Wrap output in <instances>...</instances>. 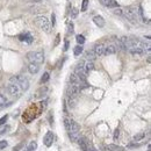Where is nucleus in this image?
Wrapping results in <instances>:
<instances>
[{
	"label": "nucleus",
	"instance_id": "f257e3e1",
	"mask_svg": "<svg viewBox=\"0 0 151 151\" xmlns=\"http://www.w3.org/2000/svg\"><path fill=\"white\" fill-rule=\"evenodd\" d=\"M9 81L13 82V84H15V85H17L21 88V91H27L29 88V81H28V79L24 76H21V75L13 76Z\"/></svg>",
	"mask_w": 151,
	"mask_h": 151
},
{
	"label": "nucleus",
	"instance_id": "f03ea898",
	"mask_svg": "<svg viewBox=\"0 0 151 151\" xmlns=\"http://www.w3.org/2000/svg\"><path fill=\"white\" fill-rule=\"evenodd\" d=\"M79 131H80V126H79L76 121L71 120V121H70V127H69V130H68V133H69V137H70L71 142H76V141H78V138L80 137Z\"/></svg>",
	"mask_w": 151,
	"mask_h": 151
},
{
	"label": "nucleus",
	"instance_id": "7ed1b4c3",
	"mask_svg": "<svg viewBox=\"0 0 151 151\" xmlns=\"http://www.w3.org/2000/svg\"><path fill=\"white\" fill-rule=\"evenodd\" d=\"M123 15L133 23H137L138 22V12H137V8L136 7H127L126 10H123Z\"/></svg>",
	"mask_w": 151,
	"mask_h": 151
},
{
	"label": "nucleus",
	"instance_id": "20e7f679",
	"mask_svg": "<svg viewBox=\"0 0 151 151\" xmlns=\"http://www.w3.org/2000/svg\"><path fill=\"white\" fill-rule=\"evenodd\" d=\"M27 59L30 63L41 64L44 62V52L43 51H30L27 54Z\"/></svg>",
	"mask_w": 151,
	"mask_h": 151
},
{
	"label": "nucleus",
	"instance_id": "39448f33",
	"mask_svg": "<svg viewBox=\"0 0 151 151\" xmlns=\"http://www.w3.org/2000/svg\"><path fill=\"white\" fill-rule=\"evenodd\" d=\"M35 23L45 33H50V29H51V24L49 22V20L45 17V16H37L35 17Z\"/></svg>",
	"mask_w": 151,
	"mask_h": 151
},
{
	"label": "nucleus",
	"instance_id": "423d86ee",
	"mask_svg": "<svg viewBox=\"0 0 151 151\" xmlns=\"http://www.w3.org/2000/svg\"><path fill=\"white\" fill-rule=\"evenodd\" d=\"M78 144H79V148L82 151H98L91 142H88V140L86 137H79L78 138Z\"/></svg>",
	"mask_w": 151,
	"mask_h": 151
},
{
	"label": "nucleus",
	"instance_id": "0eeeda50",
	"mask_svg": "<svg viewBox=\"0 0 151 151\" xmlns=\"http://www.w3.org/2000/svg\"><path fill=\"white\" fill-rule=\"evenodd\" d=\"M7 91H8V93H9L10 95H13V96H19V95L21 94V88H20L17 85L13 84V82H9V84L7 85Z\"/></svg>",
	"mask_w": 151,
	"mask_h": 151
},
{
	"label": "nucleus",
	"instance_id": "6e6552de",
	"mask_svg": "<svg viewBox=\"0 0 151 151\" xmlns=\"http://www.w3.org/2000/svg\"><path fill=\"white\" fill-rule=\"evenodd\" d=\"M80 92V86L75 85V84H70L69 88H68V98H76Z\"/></svg>",
	"mask_w": 151,
	"mask_h": 151
},
{
	"label": "nucleus",
	"instance_id": "1a4fd4ad",
	"mask_svg": "<svg viewBox=\"0 0 151 151\" xmlns=\"http://www.w3.org/2000/svg\"><path fill=\"white\" fill-rule=\"evenodd\" d=\"M54 140H55V135H54V133L52 131H48L47 134H45V136L43 137V143H44V145L45 147H51L52 145V143H54Z\"/></svg>",
	"mask_w": 151,
	"mask_h": 151
},
{
	"label": "nucleus",
	"instance_id": "9d476101",
	"mask_svg": "<svg viewBox=\"0 0 151 151\" xmlns=\"http://www.w3.org/2000/svg\"><path fill=\"white\" fill-rule=\"evenodd\" d=\"M19 40H20L21 42H26V43L30 44V43L33 42V36L30 35V33H23V34H20Z\"/></svg>",
	"mask_w": 151,
	"mask_h": 151
},
{
	"label": "nucleus",
	"instance_id": "9b49d317",
	"mask_svg": "<svg viewBox=\"0 0 151 151\" xmlns=\"http://www.w3.org/2000/svg\"><path fill=\"white\" fill-rule=\"evenodd\" d=\"M116 47L114 44H108L107 47H105V50H103V55L106 56H109V55H114L116 52Z\"/></svg>",
	"mask_w": 151,
	"mask_h": 151
},
{
	"label": "nucleus",
	"instance_id": "f8f14e48",
	"mask_svg": "<svg viewBox=\"0 0 151 151\" xmlns=\"http://www.w3.org/2000/svg\"><path fill=\"white\" fill-rule=\"evenodd\" d=\"M105 47H106V45H105L103 43H99V44H96V45L94 47L93 51H94V54L96 55V57H98V56H102V55H103Z\"/></svg>",
	"mask_w": 151,
	"mask_h": 151
},
{
	"label": "nucleus",
	"instance_id": "ddd939ff",
	"mask_svg": "<svg viewBox=\"0 0 151 151\" xmlns=\"http://www.w3.org/2000/svg\"><path fill=\"white\" fill-rule=\"evenodd\" d=\"M28 71H29V73H31V75H36V73L40 71V64H37V63H29V65H28Z\"/></svg>",
	"mask_w": 151,
	"mask_h": 151
},
{
	"label": "nucleus",
	"instance_id": "4468645a",
	"mask_svg": "<svg viewBox=\"0 0 151 151\" xmlns=\"http://www.w3.org/2000/svg\"><path fill=\"white\" fill-rule=\"evenodd\" d=\"M94 70V64H93V62H91V61H88V62H85V65H84V72H85V75H88L91 71H93Z\"/></svg>",
	"mask_w": 151,
	"mask_h": 151
},
{
	"label": "nucleus",
	"instance_id": "2eb2a0df",
	"mask_svg": "<svg viewBox=\"0 0 151 151\" xmlns=\"http://www.w3.org/2000/svg\"><path fill=\"white\" fill-rule=\"evenodd\" d=\"M93 22L98 26V27H103L105 26V19L102 17V16H100V15H95L94 17H93Z\"/></svg>",
	"mask_w": 151,
	"mask_h": 151
},
{
	"label": "nucleus",
	"instance_id": "dca6fc26",
	"mask_svg": "<svg viewBox=\"0 0 151 151\" xmlns=\"http://www.w3.org/2000/svg\"><path fill=\"white\" fill-rule=\"evenodd\" d=\"M106 150L107 151H127V149L123 148V147L116 145V144H108Z\"/></svg>",
	"mask_w": 151,
	"mask_h": 151
},
{
	"label": "nucleus",
	"instance_id": "f3484780",
	"mask_svg": "<svg viewBox=\"0 0 151 151\" xmlns=\"http://www.w3.org/2000/svg\"><path fill=\"white\" fill-rule=\"evenodd\" d=\"M95 58H96V55L94 54V51H93V50H88V51H86V59H88V61L93 62Z\"/></svg>",
	"mask_w": 151,
	"mask_h": 151
},
{
	"label": "nucleus",
	"instance_id": "a211bd4d",
	"mask_svg": "<svg viewBox=\"0 0 151 151\" xmlns=\"http://www.w3.org/2000/svg\"><path fill=\"white\" fill-rule=\"evenodd\" d=\"M37 149V143L35 142V141H31L29 144H28V147L24 149V151H35Z\"/></svg>",
	"mask_w": 151,
	"mask_h": 151
},
{
	"label": "nucleus",
	"instance_id": "6ab92c4d",
	"mask_svg": "<svg viewBox=\"0 0 151 151\" xmlns=\"http://www.w3.org/2000/svg\"><path fill=\"white\" fill-rule=\"evenodd\" d=\"M144 137H145V133H138V134H136V135L134 136V141H135V142H140V141H142Z\"/></svg>",
	"mask_w": 151,
	"mask_h": 151
},
{
	"label": "nucleus",
	"instance_id": "aec40b11",
	"mask_svg": "<svg viewBox=\"0 0 151 151\" xmlns=\"http://www.w3.org/2000/svg\"><path fill=\"white\" fill-rule=\"evenodd\" d=\"M49 78H50L49 72H44V73H43V76L41 77V80H40V82H41V84H44V82H47V81L49 80Z\"/></svg>",
	"mask_w": 151,
	"mask_h": 151
},
{
	"label": "nucleus",
	"instance_id": "412c9836",
	"mask_svg": "<svg viewBox=\"0 0 151 151\" xmlns=\"http://www.w3.org/2000/svg\"><path fill=\"white\" fill-rule=\"evenodd\" d=\"M76 41H77V43H78L79 45H82V44L85 43V37H84L82 35H77V36H76Z\"/></svg>",
	"mask_w": 151,
	"mask_h": 151
},
{
	"label": "nucleus",
	"instance_id": "4be33fe9",
	"mask_svg": "<svg viewBox=\"0 0 151 151\" xmlns=\"http://www.w3.org/2000/svg\"><path fill=\"white\" fill-rule=\"evenodd\" d=\"M82 52V45H77L75 47V49H73V54H75V56H79L80 54Z\"/></svg>",
	"mask_w": 151,
	"mask_h": 151
},
{
	"label": "nucleus",
	"instance_id": "5701e85b",
	"mask_svg": "<svg viewBox=\"0 0 151 151\" xmlns=\"http://www.w3.org/2000/svg\"><path fill=\"white\" fill-rule=\"evenodd\" d=\"M68 103H69V107L70 108H73L77 103V99L76 98H69L68 99Z\"/></svg>",
	"mask_w": 151,
	"mask_h": 151
},
{
	"label": "nucleus",
	"instance_id": "b1692460",
	"mask_svg": "<svg viewBox=\"0 0 151 151\" xmlns=\"http://www.w3.org/2000/svg\"><path fill=\"white\" fill-rule=\"evenodd\" d=\"M47 91H48V88L47 87H44V88H41V89H38V92H37V94H36V96H38V98H41V96H43L45 93H47Z\"/></svg>",
	"mask_w": 151,
	"mask_h": 151
},
{
	"label": "nucleus",
	"instance_id": "393cba45",
	"mask_svg": "<svg viewBox=\"0 0 151 151\" xmlns=\"http://www.w3.org/2000/svg\"><path fill=\"white\" fill-rule=\"evenodd\" d=\"M113 13H114L115 15H119V16H122V15H123V9H122V8H115Z\"/></svg>",
	"mask_w": 151,
	"mask_h": 151
},
{
	"label": "nucleus",
	"instance_id": "a878e982",
	"mask_svg": "<svg viewBox=\"0 0 151 151\" xmlns=\"http://www.w3.org/2000/svg\"><path fill=\"white\" fill-rule=\"evenodd\" d=\"M87 6H88V0H82V5H81V12H85L87 9Z\"/></svg>",
	"mask_w": 151,
	"mask_h": 151
},
{
	"label": "nucleus",
	"instance_id": "bb28decb",
	"mask_svg": "<svg viewBox=\"0 0 151 151\" xmlns=\"http://www.w3.org/2000/svg\"><path fill=\"white\" fill-rule=\"evenodd\" d=\"M9 129V126H0V135H2V134H5L7 130Z\"/></svg>",
	"mask_w": 151,
	"mask_h": 151
},
{
	"label": "nucleus",
	"instance_id": "cd10ccee",
	"mask_svg": "<svg viewBox=\"0 0 151 151\" xmlns=\"http://www.w3.org/2000/svg\"><path fill=\"white\" fill-rule=\"evenodd\" d=\"M6 102H7V98L0 93V106H3V105H6Z\"/></svg>",
	"mask_w": 151,
	"mask_h": 151
},
{
	"label": "nucleus",
	"instance_id": "c85d7f7f",
	"mask_svg": "<svg viewBox=\"0 0 151 151\" xmlns=\"http://www.w3.org/2000/svg\"><path fill=\"white\" fill-rule=\"evenodd\" d=\"M70 121H71V119H69V117H65V119H64V126H65V129H66V130H69Z\"/></svg>",
	"mask_w": 151,
	"mask_h": 151
},
{
	"label": "nucleus",
	"instance_id": "c756f323",
	"mask_svg": "<svg viewBox=\"0 0 151 151\" xmlns=\"http://www.w3.org/2000/svg\"><path fill=\"white\" fill-rule=\"evenodd\" d=\"M68 33L73 34V23L72 22H69V24H68Z\"/></svg>",
	"mask_w": 151,
	"mask_h": 151
},
{
	"label": "nucleus",
	"instance_id": "7c9ffc66",
	"mask_svg": "<svg viewBox=\"0 0 151 151\" xmlns=\"http://www.w3.org/2000/svg\"><path fill=\"white\" fill-rule=\"evenodd\" d=\"M117 6H119V5H117V2H116L115 0H110L109 3L107 5V7H116V8H117Z\"/></svg>",
	"mask_w": 151,
	"mask_h": 151
},
{
	"label": "nucleus",
	"instance_id": "2f4dec72",
	"mask_svg": "<svg viewBox=\"0 0 151 151\" xmlns=\"http://www.w3.org/2000/svg\"><path fill=\"white\" fill-rule=\"evenodd\" d=\"M7 120H8V115H3V116L0 119V126L5 124V123L7 122Z\"/></svg>",
	"mask_w": 151,
	"mask_h": 151
},
{
	"label": "nucleus",
	"instance_id": "473e14b6",
	"mask_svg": "<svg viewBox=\"0 0 151 151\" xmlns=\"http://www.w3.org/2000/svg\"><path fill=\"white\" fill-rule=\"evenodd\" d=\"M119 135H120V130H119V128H116L115 129V131H114V135H113V138L116 141L117 138H119Z\"/></svg>",
	"mask_w": 151,
	"mask_h": 151
},
{
	"label": "nucleus",
	"instance_id": "72a5a7b5",
	"mask_svg": "<svg viewBox=\"0 0 151 151\" xmlns=\"http://www.w3.org/2000/svg\"><path fill=\"white\" fill-rule=\"evenodd\" d=\"M8 145V143H7V141H0V150H2V149H5L6 147Z\"/></svg>",
	"mask_w": 151,
	"mask_h": 151
},
{
	"label": "nucleus",
	"instance_id": "f704fd0d",
	"mask_svg": "<svg viewBox=\"0 0 151 151\" xmlns=\"http://www.w3.org/2000/svg\"><path fill=\"white\" fill-rule=\"evenodd\" d=\"M77 15H78V9H77V8H72L71 17H72V19H75V17H77Z\"/></svg>",
	"mask_w": 151,
	"mask_h": 151
},
{
	"label": "nucleus",
	"instance_id": "c9c22d12",
	"mask_svg": "<svg viewBox=\"0 0 151 151\" xmlns=\"http://www.w3.org/2000/svg\"><path fill=\"white\" fill-rule=\"evenodd\" d=\"M69 44H70L69 40H65V42H64V51H66L69 49Z\"/></svg>",
	"mask_w": 151,
	"mask_h": 151
},
{
	"label": "nucleus",
	"instance_id": "e433bc0d",
	"mask_svg": "<svg viewBox=\"0 0 151 151\" xmlns=\"http://www.w3.org/2000/svg\"><path fill=\"white\" fill-rule=\"evenodd\" d=\"M51 22H52V27L56 24V15L55 14H52V16H51Z\"/></svg>",
	"mask_w": 151,
	"mask_h": 151
},
{
	"label": "nucleus",
	"instance_id": "4c0bfd02",
	"mask_svg": "<svg viewBox=\"0 0 151 151\" xmlns=\"http://www.w3.org/2000/svg\"><path fill=\"white\" fill-rule=\"evenodd\" d=\"M100 2H101V5H103V6H107L108 3H109V1L110 0H99Z\"/></svg>",
	"mask_w": 151,
	"mask_h": 151
},
{
	"label": "nucleus",
	"instance_id": "58836bf2",
	"mask_svg": "<svg viewBox=\"0 0 151 151\" xmlns=\"http://www.w3.org/2000/svg\"><path fill=\"white\" fill-rule=\"evenodd\" d=\"M128 147H129V148H131V149H134V148H140V144H137V143H136V144H133V143H130Z\"/></svg>",
	"mask_w": 151,
	"mask_h": 151
},
{
	"label": "nucleus",
	"instance_id": "ea45409f",
	"mask_svg": "<svg viewBox=\"0 0 151 151\" xmlns=\"http://www.w3.org/2000/svg\"><path fill=\"white\" fill-rule=\"evenodd\" d=\"M59 43V35H57V37H56V42H55V45H57Z\"/></svg>",
	"mask_w": 151,
	"mask_h": 151
},
{
	"label": "nucleus",
	"instance_id": "a19ab883",
	"mask_svg": "<svg viewBox=\"0 0 151 151\" xmlns=\"http://www.w3.org/2000/svg\"><path fill=\"white\" fill-rule=\"evenodd\" d=\"M31 1H34V2H40V1H42V0H31Z\"/></svg>",
	"mask_w": 151,
	"mask_h": 151
},
{
	"label": "nucleus",
	"instance_id": "79ce46f5",
	"mask_svg": "<svg viewBox=\"0 0 151 151\" xmlns=\"http://www.w3.org/2000/svg\"><path fill=\"white\" fill-rule=\"evenodd\" d=\"M148 151H150V149H148Z\"/></svg>",
	"mask_w": 151,
	"mask_h": 151
}]
</instances>
